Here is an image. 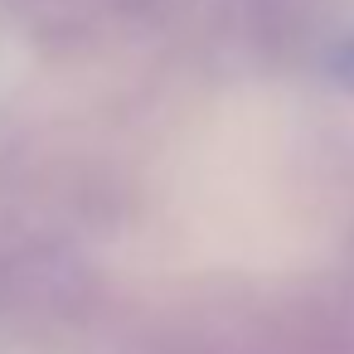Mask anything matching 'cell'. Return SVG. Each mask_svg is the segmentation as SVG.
<instances>
[{
	"instance_id": "1",
	"label": "cell",
	"mask_w": 354,
	"mask_h": 354,
	"mask_svg": "<svg viewBox=\"0 0 354 354\" xmlns=\"http://www.w3.org/2000/svg\"><path fill=\"white\" fill-rule=\"evenodd\" d=\"M335 78H339L344 88H354V39L335 49Z\"/></svg>"
}]
</instances>
